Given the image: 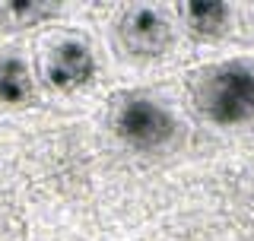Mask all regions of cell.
<instances>
[{"instance_id": "obj_3", "label": "cell", "mask_w": 254, "mask_h": 241, "mask_svg": "<svg viewBox=\"0 0 254 241\" xmlns=\"http://www.w3.org/2000/svg\"><path fill=\"white\" fill-rule=\"evenodd\" d=\"M121 42L133 58H159L172 42V29L159 10L137 6L121 22Z\"/></svg>"}, {"instance_id": "obj_7", "label": "cell", "mask_w": 254, "mask_h": 241, "mask_svg": "<svg viewBox=\"0 0 254 241\" xmlns=\"http://www.w3.org/2000/svg\"><path fill=\"white\" fill-rule=\"evenodd\" d=\"M6 10L19 22H38V19H48L58 6L54 3H6Z\"/></svg>"}, {"instance_id": "obj_4", "label": "cell", "mask_w": 254, "mask_h": 241, "mask_svg": "<svg viewBox=\"0 0 254 241\" xmlns=\"http://www.w3.org/2000/svg\"><path fill=\"white\" fill-rule=\"evenodd\" d=\"M45 76L54 89H79L95 76V54L79 38H67L51 51Z\"/></svg>"}, {"instance_id": "obj_6", "label": "cell", "mask_w": 254, "mask_h": 241, "mask_svg": "<svg viewBox=\"0 0 254 241\" xmlns=\"http://www.w3.org/2000/svg\"><path fill=\"white\" fill-rule=\"evenodd\" d=\"M185 13H188L190 29H194L197 35H206V38L219 35L222 26H226V19H229V6L219 3V0H194V3L185 6Z\"/></svg>"}, {"instance_id": "obj_5", "label": "cell", "mask_w": 254, "mask_h": 241, "mask_svg": "<svg viewBox=\"0 0 254 241\" xmlns=\"http://www.w3.org/2000/svg\"><path fill=\"white\" fill-rule=\"evenodd\" d=\"M32 95V76L19 58L0 60V105H22Z\"/></svg>"}, {"instance_id": "obj_1", "label": "cell", "mask_w": 254, "mask_h": 241, "mask_svg": "<svg viewBox=\"0 0 254 241\" xmlns=\"http://www.w3.org/2000/svg\"><path fill=\"white\" fill-rule=\"evenodd\" d=\"M203 111L213 124L235 127L254 120V70L245 63H226L203 83Z\"/></svg>"}, {"instance_id": "obj_2", "label": "cell", "mask_w": 254, "mask_h": 241, "mask_svg": "<svg viewBox=\"0 0 254 241\" xmlns=\"http://www.w3.org/2000/svg\"><path fill=\"white\" fill-rule=\"evenodd\" d=\"M118 133L127 146L133 149H159L172 140L175 133V120L162 105L149 99H130L124 102L121 111H118Z\"/></svg>"}]
</instances>
